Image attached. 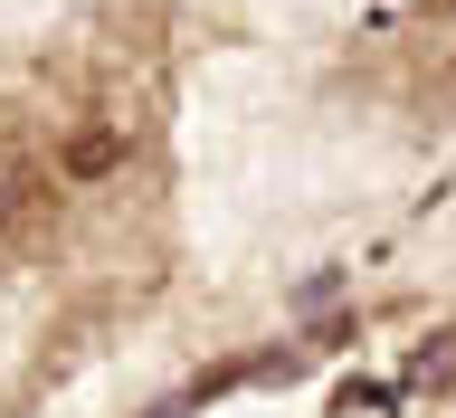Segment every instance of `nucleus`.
I'll return each instance as SVG.
<instances>
[{"instance_id": "nucleus-4", "label": "nucleus", "mask_w": 456, "mask_h": 418, "mask_svg": "<svg viewBox=\"0 0 456 418\" xmlns=\"http://www.w3.org/2000/svg\"><path fill=\"white\" fill-rule=\"evenodd\" d=\"M437 10H456V0H437Z\"/></svg>"}, {"instance_id": "nucleus-1", "label": "nucleus", "mask_w": 456, "mask_h": 418, "mask_svg": "<svg viewBox=\"0 0 456 418\" xmlns=\"http://www.w3.org/2000/svg\"><path fill=\"white\" fill-rule=\"evenodd\" d=\"M57 219V181L28 152H0V248H38Z\"/></svg>"}, {"instance_id": "nucleus-2", "label": "nucleus", "mask_w": 456, "mask_h": 418, "mask_svg": "<svg viewBox=\"0 0 456 418\" xmlns=\"http://www.w3.org/2000/svg\"><path fill=\"white\" fill-rule=\"evenodd\" d=\"M124 162V124H86V134H67V181H95V171Z\"/></svg>"}, {"instance_id": "nucleus-3", "label": "nucleus", "mask_w": 456, "mask_h": 418, "mask_svg": "<svg viewBox=\"0 0 456 418\" xmlns=\"http://www.w3.org/2000/svg\"><path fill=\"white\" fill-rule=\"evenodd\" d=\"M447 105H456V67H447Z\"/></svg>"}]
</instances>
